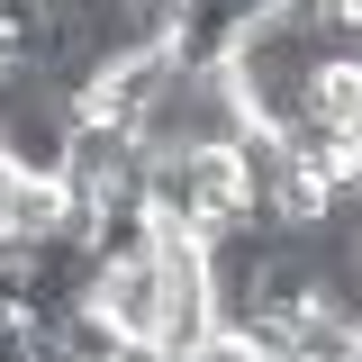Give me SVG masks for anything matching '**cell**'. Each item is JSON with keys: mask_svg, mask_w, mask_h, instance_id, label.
<instances>
[{"mask_svg": "<svg viewBox=\"0 0 362 362\" xmlns=\"http://www.w3.org/2000/svg\"><path fill=\"white\" fill-rule=\"evenodd\" d=\"M190 362H254V354H245V344H226V335H209V344H199Z\"/></svg>", "mask_w": 362, "mask_h": 362, "instance_id": "5", "label": "cell"}, {"mask_svg": "<svg viewBox=\"0 0 362 362\" xmlns=\"http://www.w3.org/2000/svg\"><path fill=\"white\" fill-rule=\"evenodd\" d=\"M0 362H28V326L18 317H0Z\"/></svg>", "mask_w": 362, "mask_h": 362, "instance_id": "4", "label": "cell"}, {"mask_svg": "<svg viewBox=\"0 0 362 362\" xmlns=\"http://www.w3.org/2000/svg\"><path fill=\"white\" fill-rule=\"evenodd\" d=\"M344 362H362V344H354V354H344Z\"/></svg>", "mask_w": 362, "mask_h": 362, "instance_id": "8", "label": "cell"}, {"mask_svg": "<svg viewBox=\"0 0 362 362\" xmlns=\"http://www.w3.org/2000/svg\"><path fill=\"white\" fill-rule=\"evenodd\" d=\"M173 73H181V54L173 45H136V54H109L100 73L82 82V100H73V118H100V127H145V109L173 90Z\"/></svg>", "mask_w": 362, "mask_h": 362, "instance_id": "1", "label": "cell"}, {"mask_svg": "<svg viewBox=\"0 0 362 362\" xmlns=\"http://www.w3.org/2000/svg\"><path fill=\"white\" fill-rule=\"evenodd\" d=\"M90 308L118 326V344H163V272L154 263H109L90 281Z\"/></svg>", "mask_w": 362, "mask_h": 362, "instance_id": "2", "label": "cell"}, {"mask_svg": "<svg viewBox=\"0 0 362 362\" xmlns=\"http://www.w3.org/2000/svg\"><path fill=\"white\" fill-rule=\"evenodd\" d=\"M118 362H173L163 344H118Z\"/></svg>", "mask_w": 362, "mask_h": 362, "instance_id": "6", "label": "cell"}, {"mask_svg": "<svg viewBox=\"0 0 362 362\" xmlns=\"http://www.w3.org/2000/svg\"><path fill=\"white\" fill-rule=\"evenodd\" d=\"M354 272H362V235H354Z\"/></svg>", "mask_w": 362, "mask_h": 362, "instance_id": "7", "label": "cell"}, {"mask_svg": "<svg viewBox=\"0 0 362 362\" xmlns=\"http://www.w3.org/2000/svg\"><path fill=\"white\" fill-rule=\"evenodd\" d=\"M90 235V263L109 272V263H154V245H163V218L145 209V190H118V199H100L82 218Z\"/></svg>", "mask_w": 362, "mask_h": 362, "instance_id": "3", "label": "cell"}]
</instances>
